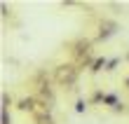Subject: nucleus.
<instances>
[{
	"instance_id": "nucleus-1",
	"label": "nucleus",
	"mask_w": 129,
	"mask_h": 124,
	"mask_svg": "<svg viewBox=\"0 0 129 124\" xmlns=\"http://www.w3.org/2000/svg\"><path fill=\"white\" fill-rule=\"evenodd\" d=\"M54 80L61 84V87H71V84H75V80H78V68H75L73 63L59 66L54 70Z\"/></svg>"
},
{
	"instance_id": "nucleus-3",
	"label": "nucleus",
	"mask_w": 129,
	"mask_h": 124,
	"mask_svg": "<svg viewBox=\"0 0 129 124\" xmlns=\"http://www.w3.org/2000/svg\"><path fill=\"white\" fill-rule=\"evenodd\" d=\"M38 124H52V117H49V115H47V117H40Z\"/></svg>"
},
{
	"instance_id": "nucleus-2",
	"label": "nucleus",
	"mask_w": 129,
	"mask_h": 124,
	"mask_svg": "<svg viewBox=\"0 0 129 124\" xmlns=\"http://www.w3.org/2000/svg\"><path fill=\"white\" fill-rule=\"evenodd\" d=\"M19 108H21V110H31L38 119L49 115V105L45 103V101H38V98H24V101L19 103Z\"/></svg>"
}]
</instances>
